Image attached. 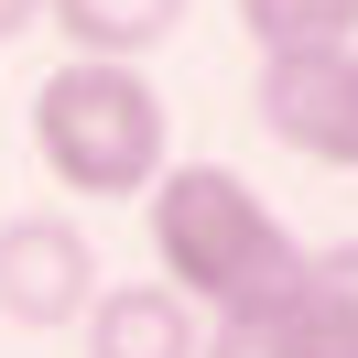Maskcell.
<instances>
[{"mask_svg": "<svg viewBox=\"0 0 358 358\" xmlns=\"http://www.w3.org/2000/svg\"><path fill=\"white\" fill-rule=\"evenodd\" d=\"M141 228H152V282H174L196 315L217 326H250V315L282 304V282L304 271V239L250 196V174L228 163H163L152 196H141Z\"/></svg>", "mask_w": 358, "mask_h": 358, "instance_id": "cell-1", "label": "cell"}, {"mask_svg": "<svg viewBox=\"0 0 358 358\" xmlns=\"http://www.w3.org/2000/svg\"><path fill=\"white\" fill-rule=\"evenodd\" d=\"M163 131H174L163 87L109 55H66L33 87V163L55 174V196H152Z\"/></svg>", "mask_w": 358, "mask_h": 358, "instance_id": "cell-2", "label": "cell"}, {"mask_svg": "<svg viewBox=\"0 0 358 358\" xmlns=\"http://www.w3.org/2000/svg\"><path fill=\"white\" fill-rule=\"evenodd\" d=\"M250 109H261V131L282 141V152L358 174V44H336V55H271Z\"/></svg>", "mask_w": 358, "mask_h": 358, "instance_id": "cell-3", "label": "cell"}, {"mask_svg": "<svg viewBox=\"0 0 358 358\" xmlns=\"http://www.w3.org/2000/svg\"><path fill=\"white\" fill-rule=\"evenodd\" d=\"M98 304V250L76 217H11L0 228V315L33 336L76 326V315Z\"/></svg>", "mask_w": 358, "mask_h": 358, "instance_id": "cell-4", "label": "cell"}, {"mask_svg": "<svg viewBox=\"0 0 358 358\" xmlns=\"http://www.w3.org/2000/svg\"><path fill=\"white\" fill-rule=\"evenodd\" d=\"M271 358H358V250H304L282 304L250 315Z\"/></svg>", "mask_w": 358, "mask_h": 358, "instance_id": "cell-5", "label": "cell"}, {"mask_svg": "<svg viewBox=\"0 0 358 358\" xmlns=\"http://www.w3.org/2000/svg\"><path fill=\"white\" fill-rule=\"evenodd\" d=\"M206 326L174 282H109L87 304V358H196Z\"/></svg>", "mask_w": 358, "mask_h": 358, "instance_id": "cell-6", "label": "cell"}, {"mask_svg": "<svg viewBox=\"0 0 358 358\" xmlns=\"http://www.w3.org/2000/svg\"><path fill=\"white\" fill-rule=\"evenodd\" d=\"M44 22L66 33V55H109V66H141V55L174 44L185 0H44Z\"/></svg>", "mask_w": 358, "mask_h": 358, "instance_id": "cell-7", "label": "cell"}, {"mask_svg": "<svg viewBox=\"0 0 358 358\" xmlns=\"http://www.w3.org/2000/svg\"><path fill=\"white\" fill-rule=\"evenodd\" d=\"M239 33L261 44V66L271 55H336L358 44V0H239Z\"/></svg>", "mask_w": 358, "mask_h": 358, "instance_id": "cell-8", "label": "cell"}, {"mask_svg": "<svg viewBox=\"0 0 358 358\" xmlns=\"http://www.w3.org/2000/svg\"><path fill=\"white\" fill-rule=\"evenodd\" d=\"M196 358H271V348H261V326H206Z\"/></svg>", "mask_w": 358, "mask_h": 358, "instance_id": "cell-9", "label": "cell"}, {"mask_svg": "<svg viewBox=\"0 0 358 358\" xmlns=\"http://www.w3.org/2000/svg\"><path fill=\"white\" fill-rule=\"evenodd\" d=\"M44 22V0H0V44H11V33H33Z\"/></svg>", "mask_w": 358, "mask_h": 358, "instance_id": "cell-10", "label": "cell"}]
</instances>
